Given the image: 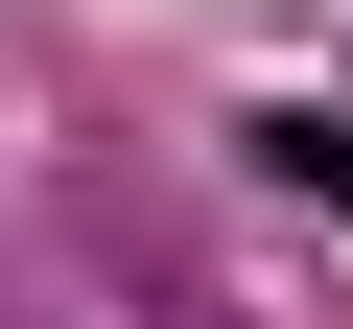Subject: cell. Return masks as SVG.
I'll use <instances>...</instances> for the list:
<instances>
[{
  "mask_svg": "<svg viewBox=\"0 0 353 329\" xmlns=\"http://www.w3.org/2000/svg\"><path fill=\"white\" fill-rule=\"evenodd\" d=\"M0 329H212L189 282H165V259H118V212H0Z\"/></svg>",
  "mask_w": 353,
  "mask_h": 329,
  "instance_id": "cell-1",
  "label": "cell"
},
{
  "mask_svg": "<svg viewBox=\"0 0 353 329\" xmlns=\"http://www.w3.org/2000/svg\"><path fill=\"white\" fill-rule=\"evenodd\" d=\"M259 164H283L306 212H353V118H330V94H283V118H259Z\"/></svg>",
  "mask_w": 353,
  "mask_h": 329,
  "instance_id": "cell-2",
  "label": "cell"
}]
</instances>
